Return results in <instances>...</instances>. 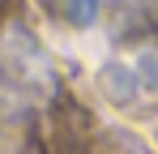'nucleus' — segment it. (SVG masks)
Returning a JSON list of instances; mask_svg holds the SVG:
<instances>
[{"mask_svg":"<svg viewBox=\"0 0 158 154\" xmlns=\"http://www.w3.org/2000/svg\"><path fill=\"white\" fill-rule=\"evenodd\" d=\"M52 4H56V13L73 26H90L94 13H98V0H52Z\"/></svg>","mask_w":158,"mask_h":154,"instance_id":"nucleus-1","label":"nucleus"}]
</instances>
